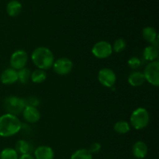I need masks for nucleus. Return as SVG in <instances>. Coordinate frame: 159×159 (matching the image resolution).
Here are the masks:
<instances>
[{"instance_id": "1", "label": "nucleus", "mask_w": 159, "mask_h": 159, "mask_svg": "<svg viewBox=\"0 0 159 159\" xmlns=\"http://www.w3.org/2000/svg\"><path fill=\"white\" fill-rule=\"evenodd\" d=\"M31 59L38 69L45 71L52 68L54 62V54L49 48L46 47L37 48L31 54Z\"/></svg>"}, {"instance_id": "2", "label": "nucleus", "mask_w": 159, "mask_h": 159, "mask_svg": "<svg viewBox=\"0 0 159 159\" xmlns=\"http://www.w3.org/2000/svg\"><path fill=\"white\" fill-rule=\"evenodd\" d=\"M22 128V123L15 115L6 113L0 116V136L9 138L16 134Z\"/></svg>"}, {"instance_id": "3", "label": "nucleus", "mask_w": 159, "mask_h": 159, "mask_svg": "<svg viewBox=\"0 0 159 159\" xmlns=\"http://www.w3.org/2000/svg\"><path fill=\"white\" fill-rule=\"evenodd\" d=\"M150 121V115L145 108L136 109L130 116V124L135 130H142L145 128Z\"/></svg>"}, {"instance_id": "4", "label": "nucleus", "mask_w": 159, "mask_h": 159, "mask_svg": "<svg viewBox=\"0 0 159 159\" xmlns=\"http://www.w3.org/2000/svg\"><path fill=\"white\" fill-rule=\"evenodd\" d=\"M25 107H26V103L24 99H22L18 96H8L4 100V108L7 113L9 114L17 116L22 113Z\"/></svg>"}, {"instance_id": "5", "label": "nucleus", "mask_w": 159, "mask_h": 159, "mask_svg": "<svg viewBox=\"0 0 159 159\" xmlns=\"http://www.w3.org/2000/svg\"><path fill=\"white\" fill-rule=\"evenodd\" d=\"M145 81L155 87L159 85V62L154 61L147 65L143 72Z\"/></svg>"}, {"instance_id": "6", "label": "nucleus", "mask_w": 159, "mask_h": 159, "mask_svg": "<svg viewBox=\"0 0 159 159\" xmlns=\"http://www.w3.org/2000/svg\"><path fill=\"white\" fill-rule=\"evenodd\" d=\"M92 53L97 58H107V57H110L113 53L112 45L109 42L101 40V41L95 43L92 49Z\"/></svg>"}, {"instance_id": "7", "label": "nucleus", "mask_w": 159, "mask_h": 159, "mask_svg": "<svg viewBox=\"0 0 159 159\" xmlns=\"http://www.w3.org/2000/svg\"><path fill=\"white\" fill-rule=\"evenodd\" d=\"M98 80L103 86L112 88L116 82V76L113 70L108 68H104L99 71Z\"/></svg>"}, {"instance_id": "8", "label": "nucleus", "mask_w": 159, "mask_h": 159, "mask_svg": "<svg viewBox=\"0 0 159 159\" xmlns=\"http://www.w3.org/2000/svg\"><path fill=\"white\" fill-rule=\"evenodd\" d=\"M53 69L59 75H67L73 68V62L68 57H61L54 62Z\"/></svg>"}, {"instance_id": "9", "label": "nucleus", "mask_w": 159, "mask_h": 159, "mask_svg": "<svg viewBox=\"0 0 159 159\" xmlns=\"http://www.w3.org/2000/svg\"><path fill=\"white\" fill-rule=\"evenodd\" d=\"M27 61L28 54L24 50H17L11 55L10 65L16 71L25 68Z\"/></svg>"}, {"instance_id": "10", "label": "nucleus", "mask_w": 159, "mask_h": 159, "mask_svg": "<svg viewBox=\"0 0 159 159\" xmlns=\"http://www.w3.org/2000/svg\"><path fill=\"white\" fill-rule=\"evenodd\" d=\"M22 113L23 119L30 124H35L40 119V113L37 107H26Z\"/></svg>"}, {"instance_id": "11", "label": "nucleus", "mask_w": 159, "mask_h": 159, "mask_svg": "<svg viewBox=\"0 0 159 159\" xmlns=\"http://www.w3.org/2000/svg\"><path fill=\"white\" fill-rule=\"evenodd\" d=\"M2 83L4 85H12L18 81L17 71L12 68H7L2 72L0 76Z\"/></svg>"}, {"instance_id": "12", "label": "nucleus", "mask_w": 159, "mask_h": 159, "mask_svg": "<svg viewBox=\"0 0 159 159\" xmlns=\"http://www.w3.org/2000/svg\"><path fill=\"white\" fill-rule=\"evenodd\" d=\"M35 159H54V152L49 146H39L34 151Z\"/></svg>"}, {"instance_id": "13", "label": "nucleus", "mask_w": 159, "mask_h": 159, "mask_svg": "<svg viewBox=\"0 0 159 159\" xmlns=\"http://www.w3.org/2000/svg\"><path fill=\"white\" fill-rule=\"evenodd\" d=\"M133 155L138 159H143L148 154V146L144 141H138L135 143L132 148Z\"/></svg>"}, {"instance_id": "14", "label": "nucleus", "mask_w": 159, "mask_h": 159, "mask_svg": "<svg viewBox=\"0 0 159 159\" xmlns=\"http://www.w3.org/2000/svg\"><path fill=\"white\" fill-rule=\"evenodd\" d=\"M22 4L18 0H11L6 6V12L9 16H17L21 12Z\"/></svg>"}, {"instance_id": "15", "label": "nucleus", "mask_w": 159, "mask_h": 159, "mask_svg": "<svg viewBox=\"0 0 159 159\" xmlns=\"http://www.w3.org/2000/svg\"><path fill=\"white\" fill-rule=\"evenodd\" d=\"M144 82H145V78L143 72L141 71H133L130 73L128 77L129 84L134 87L141 86Z\"/></svg>"}, {"instance_id": "16", "label": "nucleus", "mask_w": 159, "mask_h": 159, "mask_svg": "<svg viewBox=\"0 0 159 159\" xmlns=\"http://www.w3.org/2000/svg\"><path fill=\"white\" fill-rule=\"evenodd\" d=\"M143 56H144V59L148 61H156V59L158 57V48L151 45V46L146 47L143 52Z\"/></svg>"}, {"instance_id": "17", "label": "nucleus", "mask_w": 159, "mask_h": 159, "mask_svg": "<svg viewBox=\"0 0 159 159\" xmlns=\"http://www.w3.org/2000/svg\"><path fill=\"white\" fill-rule=\"evenodd\" d=\"M31 148L32 147H31L30 144L25 140H19L15 145L16 152L21 155L30 154Z\"/></svg>"}, {"instance_id": "18", "label": "nucleus", "mask_w": 159, "mask_h": 159, "mask_svg": "<svg viewBox=\"0 0 159 159\" xmlns=\"http://www.w3.org/2000/svg\"><path fill=\"white\" fill-rule=\"evenodd\" d=\"M142 36L143 38L146 41L153 43H155L157 39V32L155 28L152 27V26H147L143 29Z\"/></svg>"}, {"instance_id": "19", "label": "nucleus", "mask_w": 159, "mask_h": 159, "mask_svg": "<svg viewBox=\"0 0 159 159\" xmlns=\"http://www.w3.org/2000/svg\"><path fill=\"white\" fill-rule=\"evenodd\" d=\"M47 79L46 71L41 69H37L31 72L30 79L34 83L40 84L44 82Z\"/></svg>"}, {"instance_id": "20", "label": "nucleus", "mask_w": 159, "mask_h": 159, "mask_svg": "<svg viewBox=\"0 0 159 159\" xmlns=\"http://www.w3.org/2000/svg\"><path fill=\"white\" fill-rule=\"evenodd\" d=\"M115 131L120 134H125L130 130V126L128 122L125 120H120L114 124L113 127Z\"/></svg>"}, {"instance_id": "21", "label": "nucleus", "mask_w": 159, "mask_h": 159, "mask_svg": "<svg viewBox=\"0 0 159 159\" xmlns=\"http://www.w3.org/2000/svg\"><path fill=\"white\" fill-rule=\"evenodd\" d=\"M31 71L30 70L26 68H23L22 69L18 70L17 71V76H18V81L22 84H26L29 82L30 79Z\"/></svg>"}, {"instance_id": "22", "label": "nucleus", "mask_w": 159, "mask_h": 159, "mask_svg": "<svg viewBox=\"0 0 159 159\" xmlns=\"http://www.w3.org/2000/svg\"><path fill=\"white\" fill-rule=\"evenodd\" d=\"M71 159H93V155L87 149H79L71 155Z\"/></svg>"}, {"instance_id": "23", "label": "nucleus", "mask_w": 159, "mask_h": 159, "mask_svg": "<svg viewBox=\"0 0 159 159\" xmlns=\"http://www.w3.org/2000/svg\"><path fill=\"white\" fill-rule=\"evenodd\" d=\"M0 159H19L18 153L16 152L15 149L7 148L1 152Z\"/></svg>"}, {"instance_id": "24", "label": "nucleus", "mask_w": 159, "mask_h": 159, "mask_svg": "<svg viewBox=\"0 0 159 159\" xmlns=\"http://www.w3.org/2000/svg\"><path fill=\"white\" fill-rule=\"evenodd\" d=\"M126 48H127V42L125 41V40L122 38H119L115 40L113 45L112 46L113 51L116 53L122 52L123 51L125 50Z\"/></svg>"}, {"instance_id": "25", "label": "nucleus", "mask_w": 159, "mask_h": 159, "mask_svg": "<svg viewBox=\"0 0 159 159\" xmlns=\"http://www.w3.org/2000/svg\"><path fill=\"white\" fill-rule=\"evenodd\" d=\"M127 64L131 69H137L141 66V62L138 57H132L129 59Z\"/></svg>"}, {"instance_id": "26", "label": "nucleus", "mask_w": 159, "mask_h": 159, "mask_svg": "<svg viewBox=\"0 0 159 159\" xmlns=\"http://www.w3.org/2000/svg\"><path fill=\"white\" fill-rule=\"evenodd\" d=\"M25 103H26V107H37L40 103V101L37 97H34V96H30V97L27 98L26 99H24Z\"/></svg>"}, {"instance_id": "27", "label": "nucleus", "mask_w": 159, "mask_h": 159, "mask_svg": "<svg viewBox=\"0 0 159 159\" xmlns=\"http://www.w3.org/2000/svg\"><path fill=\"white\" fill-rule=\"evenodd\" d=\"M101 148H102V147H101V144H99V143L95 142V143H93V144H92L91 146H90L89 151L90 153L93 155V154L99 153V152H100V150H101Z\"/></svg>"}, {"instance_id": "28", "label": "nucleus", "mask_w": 159, "mask_h": 159, "mask_svg": "<svg viewBox=\"0 0 159 159\" xmlns=\"http://www.w3.org/2000/svg\"><path fill=\"white\" fill-rule=\"evenodd\" d=\"M19 159H35V158L32 156L30 154H26V155H22Z\"/></svg>"}]
</instances>
